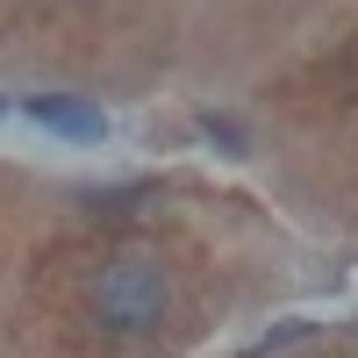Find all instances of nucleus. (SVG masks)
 I'll return each mask as SVG.
<instances>
[{
	"mask_svg": "<svg viewBox=\"0 0 358 358\" xmlns=\"http://www.w3.org/2000/svg\"><path fill=\"white\" fill-rule=\"evenodd\" d=\"M94 315L108 322V330H122V337H143V330H158L165 322V308H172V273L158 258H143V251H129V258H115V265H101V280H94Z\"/></svg>",
	"mask_w": 358,
	"mask_h": 358,
	"instance_id": "1",
	"label": "nucleus"
},
{
	"mask_svg": "<svg viewBox=\"0 0 358 358\" xmlns=\"http://www.w3.org/2000/svg\"><path fill=\"white\" fill-rule=\"evenodd\" d=\"M29 115H36L43 129H57V136H101V129H108L101 108H86V101H72V94H36Z\"/></svg>",
	"mask_w": 358,
	"mask_h": 358,
	"instance_id": "2",
	"label": "nucleus"
},
{
	"mask_svg": "<svg viewBox=\"0 0 358 358\" xmlns=\"http://www.w3.org/2000/svg\"><path fill=\"white\" fill-rule=\"evenodd\" d=\"M201 129H208V136H215V143H222V151H244V129H236V122H229V115H201Z\"/></svg>",
	"mask_w": 358,
	"mask_h": 358,
	"instance_id": "3",
	"label": "nucleus"
}]
</instances>
